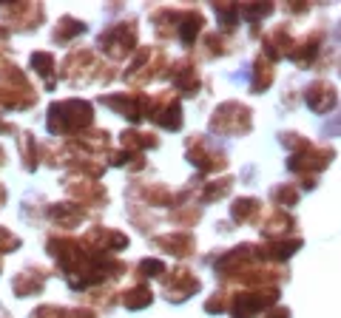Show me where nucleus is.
I'll return each mask as SVG.
<instances>
[{
    "mask_svg": "<svg viewBox=\"0 0 341 318\" xmlns=\"http://www.w3.org/2000/svg\"><path fill=\"white\" fill-rule=\"evenodd\" d=\"M324 134H330V136L341 134V114H339V119H336V122H327V125H324Z\"/></svg>",
    "mask_w": 341,
    "mask_h": 318,
    "instance_id": "6",
    "label": "nucleus"
},
{
    "mask_svg": "<svg viewBox=\"0 0 341 318\" xmlns=\"http://www.w3.org/2000/svg\"><path fill=\"white\" fill-rule=\"evenodd\" d=\"M256 199H242V202H236V207H233V219L236 222H248L250 219V213L256 210Z\"/></svg>",
    "mask_w": 341,
    "mask_h": 318,
    "instance_id": "4",
    "label": "nucleus"
},
{
    "mask_svg": "<svg viewBox=\"0 0 341 318\" xmlns=\"http://www.w3.org/2000/svg\"><path fill=\"white\" fill-rule=\"evenodd\" d=\"M125 307H131V310H136V307H145L151 304V290L148 287H134V290H128V293L123 295Z\"/></svg>",
    "mask_w": 341,
    "mask_h": 318,
    "instance_id": "3",
    "label": "nucleus"
},
{
    "mask_svg": "<svg viewBox=\"0 0 341 318\" xmlns=\"http://www.w3.org/2000/svg\"><path fill=\"white\" fill-rule=\"evenodd\" d=\"M165 290H168V295H173V301H185L191 293L199 290V281H196L188 270H179V273H173V276H170V281H168Z\"/></svg>",
    "mask_w": 341,
    "mask_h": 318,
    "instance_id": "2",
    "label": "nucleus"
},
{
    "mask_svg": "<svg viewBox=\"0 0 341 318\" xmlns=\"http://www.w3.org/2000/svg\"><path fill=\"white\" fill-rule=\"evenodd\" d=\"M17 244H20V238L11 236L9 230H3V227H0V253H3V250H9V247H17Z\"/></svg>",
    "mask_w": 341,
    "mask_h": 318,
    "instance_id": "5",
    "label": "nucleus"
},
{
    "mask_svg": "<svg viewBox=\"0 0 341 318\" xmlns=\"http://www.w3.org/2000/svg\"><path fill=\"white\" fill-rule=\"evenodd\" d=\"M333 102H336V88L330 82H324V80H318V82H313L307 88V105L313 111H327Z\"/></svg>",
    "mask_w": 341,
    "mask_h": 318,
    "instance_id": "1",
    "label": "nucleus"
},
{
    "mask_svg": "<svg viewBox=\"0 0 341 318\" xmlns=\"http://www.w3.org/2000/svg\"><path fill=\"white\" fill-rule=\"evenodd\" d=\"M270 318H287V310H279L276 316H270Z\"/></svg>",
    "mask_w": 341,
    "mask_h": 318,
    "instance_id": "7",
    "label": "nucleus"
}]
</instances>
